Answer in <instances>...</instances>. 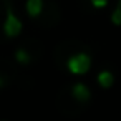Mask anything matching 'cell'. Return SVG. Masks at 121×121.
Instances as JSON below:
<instances>
[{"label":"cell","mask_w":121,"mask_h":121,"mask_svg":"<svg viewBox=\"0 0 121 121\" xmlns=\"http://www.w3.org/2000/svg\"><path fill=\"white\" fill-rule=\"evenodd\" d=\"M66 66H68L70 73H73V75H85L91 66V58L86 53H76L68 58Z\"/></svg>","instance_id":"cell-1"},{"label":"cell","mask_w":121,"mask_h":121,"mask_svg":"<svg viewBox=\"0 0 121 121\" xmlns=\"http://www.w3.org/2000/svg\"><path fill=\"white\" fill-rule=\"evenodd\" d=\"M22 22L20 18L13 13V10L10 7H7V17H5V23H4V32L7 37H17L20 32H22Z\"/></svg>","instance_id":"cell-2"},{"label":"cell","mask_w":121,"mask_h":121,"mask_svg":"<svg viewBox=\"0 0 121 121\" xmlns=\"http://www.w3.org/2000/svg\"><path fill=\"white\" fill-rule=\"evenodd\" d=\"M71 93H73L75 99H78V101H81V103H85V101H88V99L91 98V93H90L88 86L83 85V83H76V85L73 86Z\"/></svg>","instance_id":"cell-3"},{"label":"cell","mask_w":121,"mask_h":121,"mask_svg":"<svg viewBox=\"0 0 121 121\" xmlns=\"http://www.w3.org/2000/svg\"><path fill=\"white\" fill-rule=\"evenodd\" d=\"M25 9H27V13L32 18H37L43 10V0H27Z\"/></svg>","instance_id":"cell-4"},{"label":"cell","mask_w":121,"mask_h":121,"mask_svg":"<svg viewBox=\"0 0 121 121\" xmlns=\"http://www.w3.org/2000/svg\"><path fill=\"white\" fill-rule=\"evenodd\" d=\"M113 81H114V76H113L111 71H108V70L99 71V75H98V83H99V86L109 88V86H113Z\"/></svg>","instance_id":"cell-5"},{"label":"cell","mask_w":121,"mask_h":121,"mask_svg":"<svg viewBox=\"0 0 121 121\" xmlns=\"http://www.w3.org/2000/svg\"><path fill=\"white\" fill-rule=\"evenodd\" d=\"M15 58H17V61L18 63H30V60H32V56L28 55V52H25L23 48H18L17 52H15Z\"/></svg>","instance_id":"cell-6"},{"label":"cell","mask_w":121,"mask_h":121,"mask_svg":"<svg viewBox=\"0 0 121 121\" xmlns=\"http://www.w3.org/2000/svg\"><path fill=\"white\" fill-rule=\"evenodd\" d=\"M111 22L113 25H121V7H116L111 13Z\"/></svg>","instance_id":"cell-7"},{"label":"cell","mask_w":121,"mask_h":121,"mask_svg":"<svg viewBox=\"0 0 121 121\" xmlns=\"http://www.w3.org/2000/svg\"><path fill=\"white\" fill-rule=\"evenodd\" d=\"M90 2L95 9H103V7L108 5V0H90Z\"/></svg>","instance_id":"cell-8"},{"label":"cell","mask_w":121,"mask_h":121,"mask_svg":"<svg viewBox=\"0 0 121 121\" xmlns=\"http://www.w3.org/2000/svg\"><path fill=\"white\" fill-rule=\"evenodd\" d=\"M2 85H4V78H2V76H0V86H2Z\"/></svg>","instance_id":"cell-9"},{"label":"cell","mask_w":121,"mask_h":121,"mask_svg":"<svg viewBox=\"0 0 121 121\" xmlns=\"http://www.w3.org/2000/svg\"><path fill=\"white\" fill-rule=\"evenodd\" d=\"M116 7H121V0H118V5Z\"/></svg>","instance_id":"cell-10"}]
</instances>
